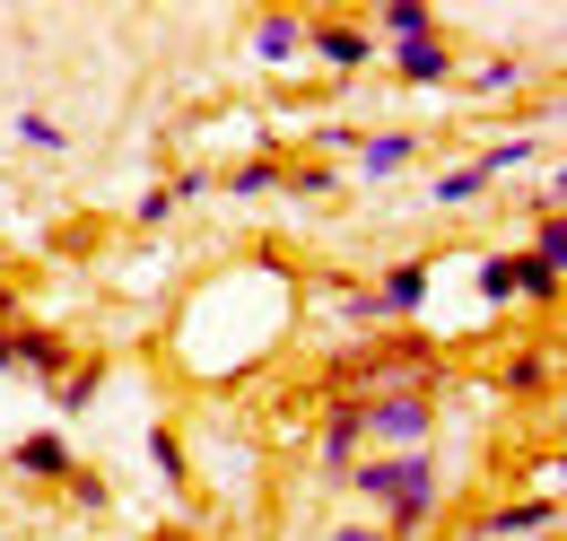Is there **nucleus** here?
<instances>
[{
  "label": "nucleus",
  "mask_w": 567,
  "mask_h": 541,
  "mask_svg": "<svg viewBox=\"0 0 567 541\" xmlns=\"http://www.w3.org/2000/svg\"><path fill=\"white\" fill-rule=\"evenodd\" d=\"M550 385V349H515L506 358V394H542Z\"/></svg>",
  "instance_id": "obj_15"
},
{
  "label": "nucleus",
  "mask_w": 567,
  "mask_h": 541,
  "mask_svg": "<svg viewBox=\"0 0 567 541\" xmlns=\"http://www.w3.org/2000/svg\"><path fill=\"white\" fill-rule=\"evenodd\" d=\"M411 157H420V132H367V140H358V166H367V184L402 175Z\"/></svg>",
  "instance_id": "obj_6"
},
{
  "label": "nucleus",
  "mask_w": 567,
  "mask_h": 541,
  "mask_svg": "<svg viewBox=\"0 0 567 541\" xmlns=\"http://www.w3.org/2000/svg\"><path fill=\"white\" fill-rule=\"evenodd\" d=\"M306 53L332 62V70H367L375 62V35H367V27H341V18H315V27H306Z\"/></svg>",
  "instance_id": "obj_2"
},
{
  "label": "nucleus",
  "mask_w": 567,
  "mask_h": 541,
  "mask_svg": "<svg viewBox=\"0 0 567 541\" xmlns=\"http://www.w3.org/2000/svg\"><path fill=\"white\" fill-rule=\"evenodd\" d=\"M0 367H9V333H0Z\"/></svg>",
  "instance_id": "obj_28"
},
{
  "label": "nucleus",
  "mask_w": 567,
  "mask_h": 541,
  "mask_svg": "<svg viewBox=\"0 0 567 541\" xmlns=\"http://www.w3.org/2000/svg\"><path fill=\"white\" fill-rule=\"evenodd\" d=\"M481 193H489L481 157H472V166H445V175H436V210H463V202H481Z\"/></svg>",
  "instance_id": "obj_13"
},
{
  "label": "nucleus",
  "mask_w": 567,
  "mask_h": 541,
  "mask_svg": "<svg viewBox=\"0 0 567 541\" xmlns=\"http://www.w3.org/2000/svg\"><path fill=\"white\" fill-rule=\"evenodd\" d=\"M9 463H18L27 480H71V472H79V463H71V446H62L53 428H35V437H18V455H9Z\"/></svg>",
  "instance_id": "obj_8"
},
{
  "label": "nucleus",
  "mask_w": 567,
  "mask_h": 541,
  "mask_svg": "<svg viewBox=\"0 0 567 541\" xmlns=\"http://www.w3.org/2000/svg\"><path fill=\"white\" fill-rule=\"evenodd\" d=\"M358 446H367V402H332V419H323V472H350Z\"/></svg>",
  "instance_id": "obj_5"
},
{
  "label": "nucleus",
  "mask_w": 567,
  "mask_h": 541,
  "mask_svg": "<svg viewBox=\"0 0 567 541\" xmlns=\"http://www.w3.org/2000/svg\"><path fill=\"white\" fill-rule=\"evenodd\" d=\"M87 394H96V367H79L71 385H62V410H87Z\"/></svg>",
  "instance_id": "obj_25"
},
{
  "label": "nucleus",
  "mask_w": 567,
  "mask_h": 541,
  "mask_svg": "<svg viewBox=\"0 0 567 541\" xmlns=\"http://www.w3.org/2000/svg\"><path fill=\"white\" fill-rule=\"evenodd\" d=\"M524 88V62H481L472 70V96H515Z\"/></svg>",
  "instance_id": "obj_16"
},
{
  "label": "nucleus",
  "mask_w": 567,
  "mask_h": 541,
  "mask_svg": "<svg viewBox=\"0 0 567 541\" xmlns=\"http://www.w3.org/2000/svg\"><path fill=\"white\" fill-rule=\"evenodd\" d=\"M427 279H436L427 263H393V270H384V288H367V306H375V315H420Z\"/></svg>",
  "instance_id": "obj_4"
},
{
  "label": "nucleus",
  "mask_w": 567,
  "mask_h": 541,
  "mask_svg": "<svg viewBox=\"0 0 567 541\" xmlns=\"http://www.w3.org/2000/svg\"><path fill=\"white\" fill-rule=\"evenodd\" d=\"M254 53H262V62H297V53H306V18H288V9L254 18Z\"/></svg>",
  "instance_id": "obj_10"
},
{
  "label": "nucleus",
  "mask_w": 567,
  "mask_h": 541,
  "mask_svg": "<svg viewBox=\"0 0 567 541\" xmlns=\"http://www.w3.org/2000/svg\"><path fill=\"white\" fill-rule=\"evenodd\" d=\"M18 140H27V149H53V157H62V123H53V114H18Z\"/></svg>",
  "instance_id": "obj_20"
},
{
  "label": "nucleus",
  "mask_w": 567,
  "mask_h": 541,
  "mask_svg": "<svg viewBox=\"0 0 567 541\" xmlns=\"http://www.w3.org/2000/svg\"><path fill=\"white\" fill-rule=\"evenodd\" d=\"M332 541H384V533H375V524H341Z\"/></svg>",
  "instance_id": "obj_27"
},
{
  "label": "nucleus",
  "mask_w": 567,
  "mask_h": 541,
  "mask_svg": "<svg viewBox=\"0 0 567 541\" xmlns=\"http://www.w3.org/2000/svg\"><path fill=\"white\" fill-rule=\"evenodd\" d=\"M166 193H175V210H184V202H202V193H218V175H210V166H184Z\"/></svg>",
  "instance_id": "obj_21"
},
{
  "label": "nucleus",
  "mask_w": 567,
  "mask_h": 541,
  "mask_svg": "<svg viewBox=\"0 0 567 541\" xmlns=\"http://www.w3.org/2000/svg\"><path fill=\"white\" fill-rule=\"evenodd\" d=\"M148 463H157V472H166V480H184V446H175V437L157 428V437H148Z\"/></svg>",
  "instance_id": "obj_23"
},
{
  "label": "nucleus",
  "mask_w": 567,
  "mask_h": 541,
  "mask_svg": "<svg viewBox=\"0 0 567 541\" xmlns=\"http://www.w3.org/2000/svg\"><path fill=\"white\" fill-rule=\"evenodd\" d=\"M393 70H402L411 88H445V79H454V53H445L436 35H420V44H393Z\"/></svg>",
  "instance_id": "obj_9"
},
{
  "label": "nucleus",
  "mask_w": 567,
  "mask_h": 541,
  "mask_svg": "<svg viewBox=\"0 0 567 541\" xmlns=\"http://www.w3.org/2000/svg\"><path fill=\"white\" fill-rule=\"evenodd\" d=\"M62 489H71V507H79V516H96V507H105V480H96V472H71Z\"/></svg>",
  "instance_id": "obj_22"
},
{
  "label": "nucleus",
  "mask_w": 567,
  "mask_h": 541,
  "mask_svg": "<svg viewBox=\"0 0 567 541\" xmlns=\"http://www.w3.org/2000/svg\"><path fill=\"white\" fill-rule=\"evenodd\" d=\"M533 149H542V140H533V132H515V140H497L489 157H481V175H506V166H524V157H533Z\"/></svg>",
  "instance_id": "obj_19"
},
{
  "label": "nucleus",
  "mask_w": 567,
  "mask_h": 541,
  "mask_svg": "<svg viewBox=\"0 0 567 541\" xmlns=\"http://www.w3.org/2000/svg\"><path fill=\"white\" fill-rule=\"evenodd\" d=\"M280 193H297V202H323V193H341V184H332V166H297V175H280Z\"/></svg>",
  "instance_id": "obj_18"
},
{
  "label": "nucleus",
  "mask_w": 567,
  "mask_h": 541,
  "mask_svg": "<svg viewBox=\"0 0 567 541\" xmlns=\"http://www.w3.org/2000/svg\"><path fill=\"white\" fill-rule=\"evenodd\" d=\"M481 297H489V306L515 297V254H489V263H481Z\"/></svg>",
  "instance_id": "obj_17"
},
{
  "label": "nucleus",
  "mask_w": 567,
  "mask_h": 541,
  "mask_svg": "<svg viewBox=\"0 0 567 541\" xmlns=\"http://www.w3.org/2000/svg\"><path fill=\"white\" fill-rule=\"evenodd\" d=\"M132 218H141V227H166V218H175V193H166V184H157V193H141V210H132Z\"/></svg>",
  "instance_id": "obj_24"
},
{
  "label": "nucleus",
  "mask_w": 567,
  "mask_h": 541,
  "mask_svg": "<svg viewBox=\"0 0 567 541\" xmlns=\"http://www.w3.org/2000/svg\"><path fill=\"white\" fill-rule=\"evenodd\" d=\"M533 263H542V270L567 263V218H559V210H533Z\"/></svg>",
  "instance_id": "obj_14"
},
{
  "label": "nucleus",
  "mask_w": 567,
  "mask_h": 541,
  "mask_svg": "<svg viewBox=\"0 0 567 541\" xmlns=\"http://www.w3.org/2000/svg\"><path fill=\"white\" fill-rule=\"evenodd\" d=\"M280 175H288V166L262 149V157H245V166L227 175V193H236V202H262V193H280Z\"/></svg>",
  "instance_id": "obj_12"
},
{
  "label": "nucleus",
  "mask_w": 567,
  "mask_h": 541,
  "mask_svg": "<svg viewBox=\"0 0 567 541\" xmlns=\"http://www.w3.org/2000/svg\"><path fill=\"white\" fill-rule=\"evenodd\" d=\"M9 367H27V376L53 385V376L71 367V340H62V333H9Z\"/></svg>",
  "instance_id": "obj_7"
},
{
  "label": "nucleus",
  "mask_w": 567,
  "mask_h": 541,
  "mask_svg": "<svg viewBox=\"0 0 567 541\" xmlns=\"http://www.w3.org/2000/svg\"><path fill=\"white\" fill-rule=\"evenodd\" d=\"M358 140H367L358 123H323V132H315V149H358Z\"/></svg>",
  "instance_id": "obj_26"
},
{
  "label": "nucleus",
  "mask_w": 567,
  "mask_h": 541,
  "mask_svg": "<svg viewBox=\"0 0 567 541\" xmlns=\"http://www.w3.org/2000/svg\"><path fill=\"white\" fill-rule=\"evenodd\" d=\"M375 27H384L393 44H420V35H436V9H427V0H384Z\"/></svg>",
  "instance_id": "obj_11"
},
{
  "label": "nucleus",
  "mask_w": 567,
  "mask_h": 541,
  "mask_svg": "<svg viewBox=\"0 0 567 541\" xmlns=\"http://www.w3.org/2000/svg\"><path fill=\"white\" fill-rule=\"evenodd\" d=\"M515 533H559V498H550V489H542V498H515V507H497L489 524H481V541H515Z\"/></svg>",
  "instance_id": "obj_3"
},
{
  "label": "nucleus",
  "mask_w": 567,
  "mask_h": 541,
  "mask_svg": "<svg viewBox=\"0 0 567 541\" xmlns=\"http://www.w3.org/2000/svg\"><path fill=\"white\" fill-rule=\"evenodd\" d=\"M427 428H436L427 394H375L367 402V437H384L393 455H427Z\"/></svg>",
  "instance_id": "obj_1"
}]
</instances>
